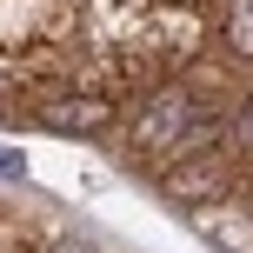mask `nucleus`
I'll use <instances>...</instances> for the list:
<instances>
[{
  "label": "nucleus",
  "mask_w": 253,
  "mask_h": 253,
  "mask_svg": "<svg viewBox=\"0 0 253 253\" xmlns=\"http://www.w3.org/2000/svg\"><path fill=\"white\" fill-rule=\"evenodd\" d=\"M34 120L53 126V133H100V126H114V100H107V93H60V100H47Z\"/></svg>",
  "instance_id": "obj_3"
},
{
  "label": "nucleus",
  "mask_w": 253,
  "mask_h": 253,
  "mask_svg": "<svg viewBox=\"0 0 253 253\" xmlns=\"http://www.w3.org/2000/svg\"><path fill=\"white\" fill-rule=\"evenodd\" d=\"M227 180H233V167L220 160L213 147H207V153H193V160L160 167V187H167V200H180V207H200V200H213V193H227Z\"/></svg>",
  "instance_id": "obj_2"
},
{
  "label": "nucleus",
  "mask_w": 253,
  "mask_h": 253,
  "mask_svg": "<svg viewBox=\"0 0 253 253\" xmlns=\"http://www.w3.org/2000/svg\"><path fill=\"white\" fill-rule=\"evenodd\" d=\"M247 207H253V193H247Z\"/></svg>",
  "instance_id": "obj_9"
},
{
  "label": "nucleus",
  "mask_w": 253,
  "mask_h": 253,
  "mask_svg": "<svg viewBox=\"0 0 253 253\" xmlns=\"http://www.w3.org/2000/svg\"><path fill=\"white\" fill-rule=\"evenodd\" d=\"M0 120H7V100H0Z\"/></svg>",
  "instance_id": "obj_8"
},
{
  "label": "nucleus",
  "mask_w": 253,
  "mask_h": 253,
  "mask_svg": "<svg viewBox=\"0 0 253 253\" xmlns=\"http://www.w3.org/2000/svg\"><path fill=\"white\" fill-rule=\"evenodd\" d=\"M13 173H27V160L20 153H0V180H13Z\"/></svg>",
  "instance_id": "obj_7"
},
{
  "label": "nucleus",
  "mask_w": 253,
  "mask_h": 253,
  "mask_svg": "<svg viewBox=\"0 0 253 253\" xmlns=\"http://www.w3.org/2000/svg\"><path fill=\"white\" fill-rule=\"evenodd\" d=\"M133 153H147V160H187V153H207V133H213V120L200 114V100H193L187 80H167V87H153L147 100H140L133 114Z\"/></svg>",
  "instance_id": "obj_1"
},
{
  "label": "nucleus",
  "mask_w": 253,
  "mask_h": 253,
  "mask_svg": "<svg viewBox=\"0 0 253 253\" xmlns=\"http://www.w3.org/2000/svg\"><path fill=\"white\" fill-rule=\"evenodd\" d=\"M40 253H93V247H87V240H47Z\"/></svg>",
  "instance_id": "obj_5"
},
{
  "label": "nucleus",
  "mask_w": 253,
  "mask_h": 253,
  "mask_svg": "<svg viewBox=\"0 0 253 253\" xmlns=\"http://www.w3.org/2000/svg\"><path fill=\"white\" fill-rule=\"evenodd\" d=\"M227 47L253 60V0H227Z\"/></svg>",
  "instance_id": "obj_4"
},
{
  "label": "nucleus",
  "mask_w": 253,
  "mask_h": 253,
  "mask_svg": "<svg viewBox=\"0 0 253 253\" xmlns=\"http://www.w3.org/2000/svg\"><path fill=\"white\" fill-rule=\"evenodd\" d=\"M240 140H253V87H247V100H240Z\"/></svg>",
  "instance_id": "obj_6"
}]
</instances>
